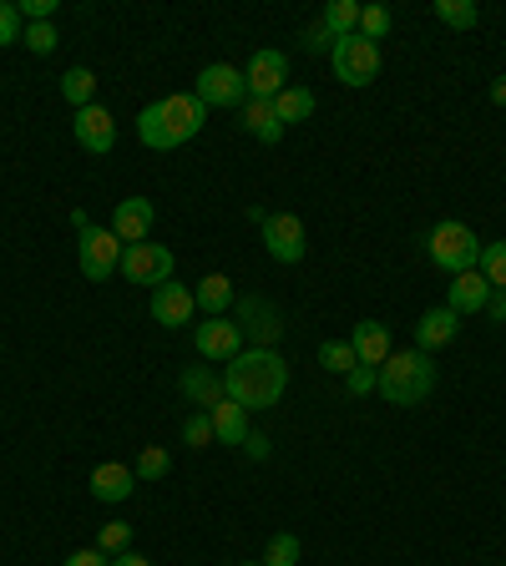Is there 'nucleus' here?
I'll return each mask as SVG.
<instances>
[{"label": "nucleus", "instance_id": "12", "mask_svg": "<svg viewBox=\"0 0 506 566\" xmlns=\"http://www.w3.org/2000/svg\"><path fill=\"white\" fill-rule=\"evenodd\" d=\"M264 248L274 264H299L309 254V243H304V223L294 213H268L264 217Z\"/></svg>", "mask_w": 506, "mask_h": 566}, {"label": "nucleus", "instance_id": "21", "mask_svg": "<svg viewBox=\"0 0 506 566\" xmlns=\"http://www.w3.org/2000/svg\"><path fill=\"white\" fill-rule=\"evenodd\" d=\"M213 440H223V446H239L243 450V440H249V410H243V405H233V399H218L213 410Z\"/></svg>", "mask_w": 506, "mask_h": 566}, {"label": "nucleus", "instance_id": "41", "mask_svg": "<svg viewBox=\"0 0 506 566\" xmlns=\"http://www.w3.org/2000/svg\"><path fill=\"white\" fill-rule=\"evenodd\" d=\"M486 319H492V324H506V289H492V299H486Z\"/></svg>", "mask_w": 506, "mask_h": 566}, {"label": "nucleus", "instance_id": "38", "mask_svg": "<svg viewBox=\"0 0 506 566\" xmlns=\"http://www.w3.org/2000/svg\"><path fill=\"white\" fill-rule=\"evenodd\" d=\"M304 51H335V36H329V25L319 21V25H309V31H304Z\"/></svg>", "mask_w": 506, "mask_h": 566}, {"label": "nucleus", "instance_id": "7", "mask_svg": "<svg viewBox=\"0 0 506 566\" xmlns=\"http://www.w3.org/2000/svg\"><path fill=\"white\" fill-rule=\"evenodd\" d=\"M243 86H249V97L274 102L278 92L289 86V56H284V51H274V46L253 51L249 66H243Z\"/></svg>", "mask_w": 506, "mask_h": 566}, {"label": "nucleus", "instance_id": "29", "mask_svg": "<svg viewBox=\"0 0 506 566\" xmlns=\"http://www.w3.org/2000/svg\"><path fill=\"white\" fill-rule=\"evenodd\" d=\"M304 546L294 531H278V536H268V552H264V566H299Z\"/></svg>", "mask_w": 506, "mask_h": 566}, {"label": "nucleus", "instance_id": "11", "mask_svg": "<svg viewBox=\"0 0 506 566\" xmlns=\"http://www.w3.org/2000/svg\"><path fill=\"white\" fill-rule=\"evenodd\" d=\"M193 350L213 364H229L243 354V329L233 324V319H223V313H218V319H203V324L193 329Z\"/></svg>", "mask_w": 506, "mask_h": 566}, {"label": "nucleus", "instance_id": "31", "mask_svg": "<svg viewBox=\"0 0 506 566\" xmlns=\"http://www.w3.org/2000/svg\"><path fill=\"white\" fill-rule=\"evenodd\" d=\"M319 364H325L329 374H350L360 360H355L350 339H329V344H319Z\"/></svg>", "mask_w": 506, "mask_h": 566}, {"label": "nucleus", "instance_id": "15", "mask_svg": "<svg viewBox=\"0 0 506 566\" xmlns=\"http://www.w3.org/2000/svg\"><path fill=\"white\" fill-rule=\"evenodd\" d=\"M152 223H157V213L147 197H127V203H117V213H112V233H117L127 248H133V243H147Z\"/></svg>", "mask_w": 506, "mask_h": 566}, {"label": "nucleus", "instance_id": "19", "mask_svg": "<svg viewBox=\"0 0 506 566\" xmlns=\"http://www.w3.org/2000/svg\"><path fill=\"white\" fill-rule=\"evenodd\" d=\"M486 299H492V284L482 278V268H466V274L451 278V299H446V309H456L461 319H466V313H482V309H486Z\"/></svg>", "mask_w": 506, "mask_h": 566}, {"label": "nucleus", "instance_id": "37", "mask_svg": "<svg viewBox=\"0 0 506 566\" xmlns=\"http://www.w3.org/2000/svg\"><path fill=\"white\" fill-rule=\"evenodd\" d=\"M375 374H380V370H370V364H355V370L345 374V389H350V395H370V389H375Z\"/></svg>", "mask_w": 506, "mask_h": 566}, {"label": "nucleus", "instance_id": "42", "mask_svg": "<svg viewBox=\"0 0 506 566\" xmlns=\"http://www.w3.org/2000/svg\"><path fill=\"white\" fill-rule=\"evenodd\" d=\"M268 435H249V440H243V456H253V460H268Z\"/></svg>", "mask_w": 506, "mask_h": 566}, {"label": "nucleus", "instance_id": "28", "mask_svg": "<svg viewBox=\"0 0 506 566\" xmlns=\"http://www.w3.org/2000/svg\"><path fill=\"white\" fill-rule=\"evenodd\" d=\"M435 21L456 25V31H471V25L482 21V11H476V0H435Z\"/></svg>", "mask_w": 506, "mask_h": 566}, {"label": "nucleus", "instance_id": "43", "mask_svg": "<svg viewBox=\"0 0 506 566\" xmlns=\"http://www.w3.org/2000/svg\"><path fill=\"white\" fill-rule=\"evenodd\" d=\"M112 566H152V562H147V556H137V552H117V556H112Z\"/></svg>", "mask_w": 506, "mask_h": 566}, {"label": "nucleus", "instance_id": "40", "mask_svg": "<svg viewBox=\"0 0 506 566\" xmlns=\"http://www.w3.org/2000/svg\"><path fill=\"white\" fill-rule=\"evenodd\" d=\"M21 15H31V25L51 21V15H56V0H21Z\"/></svg>", "mask_w": 506, "mask_h": 566}, {"label": "nucleus", "instance_id": "3", "mask_svg": "<svg viewBox=\"0 0 506 566\" xmlns=\"http://www.w3.org/2000/svg\"><path fill=\"white\" fill-rule=\"evenodd\" d=\"M375 389H380V399H390V405H421L435 389L431 354H421V350L390 354V360L380 364V374H375Z\"/></svg>", "mask_w": 506, "mask_h": 566}, {"label": "nucleus", "instance_id": "35", "mask_svg": "<svg viewBox=\"0 0 506 566\" xmlns=\"http://www.w3.org/2000/svg\"><path fill=\"white\" fill-rule=\"evenodd\" d=\"M25 46H31V51H36V56H51V51H56L61 46V36H56V25H51V21H36V25H25Z\"/></svg>", "mask_w": 506, "mask_h": 566}, {"label": "nucleus", "instance_id": "6", "mask_svg": "<svg viewBox=\"0 0 506 566\" xmlns=\"http://www.w3.org/2000/svg\"><path fill=\"white\" fill-rule=\"evenodd\" d=\"M329 61H335V76L345 86H370L375 76H380V46L365 41L360 31H355V36H339L335 51H329Z\"/></svg>", "mask_w": 506, "mask_h": 566}, {"label": "nucleus", "instance_id": "9", "mask_svg": "<svg viewBox=\"0 0 506 566\" xmlns=\"http://www.w3.org/2000/svg\"><path fill=\"white\" fill-rule=\"evenodd\" d=\"M122 274H127V284L157 289V284L172 278V248H162V243H133V248H122Z\"/></svg>", "mask_w": 506, "mask_h": 566}, {"label": "nucleus", "instance_id": "24", "mask_svg": "<svg viewBox=\"0 0 506 566\" xmlns=\"http://www.w3.org/2000/svg\"><path fill=\"white\" fill-rule=\"evenodd\" d=\"M274 117L284 121V127H299V121L314 117V92H304V86H284L274 97Z\"/></svg>", "mask_w": 506, "mask_h": 566}, {"label": "nucleus", "instance_id": "10", "mask_svg": "<svg viewBox=\"0 0 506 566\" xmlns=\"http://www.w3.org/2000/svg\"><path fill=\"white\" fill-rule=\"evenodd\" d=\"M203 107H239L243 97H249V86H243V72L239 66H229V61H213V66H203L198 72V92H193Z\"/></svg>", "mask_w": 506, "mask_h": 566}, {"label": "nucleus", "instance_id": "5", "mask_svg": "<svg viewBox=\"0 0 506 566\" xmlns=\"http://www.w3.org/2000/svg\"><path fill=\"white\" fill-rule=\"evenodd\" d=\"M122 248H127V243H122L117 233L92 223V228H82V243H76V264H82V274L92 278V284H107L122 268Z\"/></svg>", "mask_w": 506, "mask_h": 566}, {"label": "nucleus", "instance_id": "36", "mask_svg": "<svg viewBox=\"0 0 506 566\" xmlns=\"http://www.w3.org/2000/svg\"><path fill=\"white\" fill-rule=\"evenodd\" d=\"M182 440H188V446H193V450L213 446V415H208V410L188 415V425H182Z\"/></svg>", "mask_w": 506, "mask_h": 566}, {"label": "nucleus", "instance_id": "13", "mask_svg": "<svg viewBox=\"0 0 506 566\" xmlns=\"http://www.w3.org/2000/svg\"><path fill=\"white\" fill-rule=\"evenodd\" d=\"M72 132H76V142L86 147V152H112L117 147V121H112V111L102 107V102H92V107H82L72 117Z\"/></svg>", "mask_w": 506, "mask_h": 566}, {"label": "nucleus", "instance_id": "4", "mask_svg": "<svg viewBox=\"0 0 506 566\" xmlns=\"http://www.w3.org/2000/svg\"><path fill=\"white\" fill-rule=\"evenodd\" d=\"M425 254H431V264L441 268V274H466V268H476V258H482V238L466 228V223H456V217H446V223H435L431 233H425Z\"/></svg>", "mask_w": 506, "mask_h": 566}, {"label": "nucleus", "instance_id": "33", "mask_svg": "<svg viewBox=\"0 0 506 566\" xmlns=\"http://www.w3.org/2000/svg\"><path fill=\"white\" fill-rule=\"evenodd\" d=\"M97 552H107V556L133 552V526H127V521H107V526L97 531Z\"/></svg>", "mask_w": 506, "mask_h": 566}, {"label": "nucleus", "instance_id": "34", "mask_svg": "<svg viewBox=\"0 0 506 566\" xmlns=\"http://www.w3.org/2000/svg\"><path fill=\"white\" fill-rule=\"evenodd\" d=\"M25 36V15L15 0H0V46H15Z\"/></svg>", "mask_w": 506, "mask_h": 566}, {"label": "nucleus", "instance_id": "14", "mask_svg": "<svg viewBox=\"0 0 506 566\" xmlns=\"http://www.w3.org/2000/svg\"><path fill=\"white\" fill-rule=\"evenodd\" d=\"M193 313H198V303H193V289H182V284H157L152 289V319L162 329H182V324H193Z\"/></svg>", "mask_w": 506, "mask_h": 566}, {"label": "nucleus", "instance_id": "39", "mask_svg": "<svg viewBox=\"0 0 506 566\" xmlns=\"http://www.w3.org/2000/svg\"><path fill=\"white\" fill-rule=\"evenodd\" d=\"M61 566H112V562H107V552H97V546H82V552H72Z\"/></svg>", "mask_w": 506, "mask_h": 566}, {"label": "nucleus", "instance_id": "1", "mask_svg": "<svg viewBox=\"0 0 506 566\" xmlns=\"http://www.w3.org/2000/svg\"><path fill=\"white\" fill-rule=\"evenodd\" d=\"M284 389H289V364H284L278 350H259L253 344V350H243L223 370V395L233 405H243V410H274L284 399Z\"/></svg>", "mask_w": 506, "mask_h": 566}, {"label": "nucleus", "instance_id": "23", "mask_svg": "<svg viewBox=\"0 0 506 566\" xmlns=\"http://www.w3.org/2000/svg\"><path fill=\"white\" fill-rule=\"evenodd\" d=\"M243 127H249V132L259 137L264 147H274L278 137H284V121L274 117V102H259V97H253L249 107H243Z\"/></svg>", "mask_w": 506, "mask_h": 566}, {"label": "nucleus", "instance_id": "20", "mask_svg": "<svg viewBox=\"0 0 506 566\" xmlns=\"http://www.w3.org/2000/svg\"><path fill=\"white\" fill-rule=\"evenodd\" d=\"M178 389L193 399V405H203V410H213L218 399H229L223 395V374H213V364H193V370H182Z\"/></svg>", "mask_w": 506, "mask_h": 566}, {"label": "nucleus", "instance_id": "22", "mask_svg": "<svg viewBox=\"0 0 506 566\" xmlns=\"http://www.w3.org/2000/svg\"><path fill=\"white\" fill-rule=\"evenodd\" d=\"M193 303L208 313V319H218V313H229V309H233V284H229V278H223V274H208V278H198Z\"/></svg>", "mask_w": 506, "mask_h": 566}, {"label": "nucleus", "instance_id": "30", "mask_svg": "<svg viewBox=\"0 0 506 566\" xmlns=\"http://www.w3.org/2000/svg\"><path fill=\"white\" fill-rule=\"evenodd\" d=\"M390 25H396L390 6H365V11H360V36H365V41H375V46H380V41L390 36Z\"/></svg>", "mask_w": 506, "mask_h": 566}, {"label": "nucleus", "instance_id": "26", "mask_svg": "<svg viewBox=\"0 0 506 566\" xmlns=\"http://www.w3.org/2000/svg\"><path fill=\"white\" fill-rule=\"evenodd\" d=\"M61 97L72 102L76 111H82V107H92V97H97V76L86 72V66H72V72L61 76Z\"/></svg>", "mask_w": 506, "mask_h": 566}, {"label": "nucleus", "instance_id": "44", "mask_svg": "<svg viewBox=\"0 0 506 566\" xmlns=\"http://www.w3.org/2000/svg\"><path fill=\"white\" fill-rule=\"evenodd\" d=\"M492 102H496V107H506V76H496V82H492Z\"/></svg>", "mask_w": 506, "mask_h": 566}, {"label": "nucleus", "instance_id": "32", "mask_svg": "<svg viewBox=\"0 0 506 566\" xmlns=\"http://www.w3.org/2000/svg\"><path fill=\"white\" fill-rule=\"evenodd\" d=\"M137 481H162V476H168V470H172V456H168V450H162V446H147L143 450V456H137Z\"/></svg>", "mask_w": 506, "mask_h": 566}, {"label": "nucleus", "instance_id": "8", "mask_svg": "<svg viewBox=\"0 0 506 566\" xmlns=\"http://www.w3.org/2000/svg\"><path fill=\"white\" fill-rule=\"evenodd\" d=\"M233 324H239L259 350H274V339L284 334V313H278L268 299L249 293V299H233Z\"/></svg>", "mask_w": 506, "mask_h": 566}, {"label": "nucleus", "instance_id": "27", "mask_svg": "<svg viewBox=\"0 0 506 566\" xmlns=\"http://www.w3.org/2000/svg\"><path fill=\"white\" fill-rule=\"evenodd\" d=\"M476 268H482V278L492 284V289H506V238L482 243V258H476Z\"/></svg>", "mask_w": 506, "mask_h": 566}, {"label": "nucleus", "instance_id": "17", "mask_svg": "<svg viewBox=\"0 0 506 566\" xmlns=\"http://www.w3.org/2000/svg\"><path fill=\"white\" fill-rule=\"evenodd\" d=\"M456 334H461V313L456 309H431V313H421V324H415V350L421 354L446 350Z\"/></svg>", "mask_w": 506, "mask_h": 566}, {"label": "nucleus", "instance_id": "2", "mask_svg": "<svg viewBox=\"0 0 506 566\" xmlns=\"http://www.w3.org/2000/svg\"><path fill=\"white\" fill-rule=\"evenodd\" d=\"M203 121H208L203 102L172 92V97L143 107V117H137V137H143V147H152V152H172V147L193 142V137L203 132Z\"/></svg>", "mask_w": 506, "mask_h": 566}, {"label": "nucleus", "instance_id": "25", "mask_svg": "<svg viewBox=\"0 0 506 566\" xmlns=\"http://www.w3.org/2000/svg\"><path fill=\"white\" fill-rule=\"evenodd\" d=\"M360 11H365V6H355V0H329L319 21H325L329 36L339 41V36H355V31H360Z\"/></svg>", "mask_w": 506, "mask_h": 566}, {"label": "nucleus", "instance_id": "18", "mask_svg": "<svg viewBox=\"0 0 506 566\" xmlns=\"http://www.w3.org/2000/svg\"><path fill=\"white\" fill-rule=\"evenodd\" d=\"M350 350H355V360L360 364H386L390 354V324H380V319H365V324H355V334H350Z\"/></svg>", "mask_w": 506, "mask_h": 566}, {"label": "nucleus", "instance_id": "16", "mask_svg": "<svg viewBox=\"0 0 506 566\" xmlns=\"http://www.w3.org/2000/svg\"><path fill=\"white\" fill-rule=\"evenodd\" d=\"M133 491H137V470L133 466H122V460H102V466L92 470V495H97V501H107V506L127 501Z\"/></svg>", "mask_w": 506, "mask_h": 566}, {"label": "nucleus", "instance_id": "45", "mask_svg": "<svg viewBox=\"0 0 506 566\" xmlns=\"http://www.w3.org/2000/svg\"><path fill=\"white\" fill-rule=\"evenodd\" d=\"M243 566H264V562H243Z\"/></svg>", "mask_w": 506, "mask_h": 566}]
</instances>
